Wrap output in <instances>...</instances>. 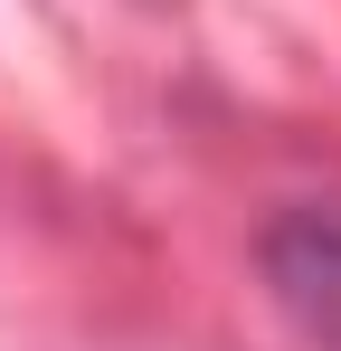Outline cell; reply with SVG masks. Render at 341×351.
<instances>
[{
	"instance_id": "1",
	"label": "cell",
	"mask_w": 341,
	"mask_h": 351,
	"mask_svg": "<svg viewBox=\"0 0 341 351\" xmlns=\"http://www.w3.org/2000/svg\"><path fill=\"white\" fill-rule=\"evenodd\" d=\"M256 266H266V294L284 304V323L313 351H341V219L332 209H284L256 237Z\"/></svg>"
}]
</instances>
